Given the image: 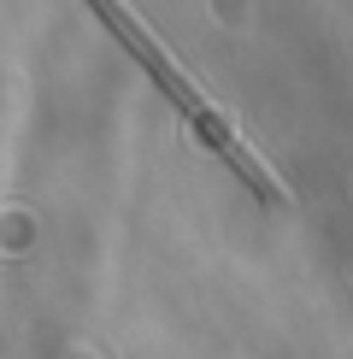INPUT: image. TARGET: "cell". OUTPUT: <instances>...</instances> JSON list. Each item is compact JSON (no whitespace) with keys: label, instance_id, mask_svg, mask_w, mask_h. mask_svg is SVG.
<instances>
[{"label":"cell","instance_id":"obj_1","mask_svg":"<svg viewBox=\"0 0 353 359\" xmlns=\"http://www.w3.org/2000/svg\"><path fill=\"white\" fill-rule=\"evenodd\" d=\"M88 6H95V18H100V24H106L112 36L130 48V59H136V65L147 71V77H153V88H159V95H165L171 107H176V112L188 118V124L200 130V142L212 147V154L224 159V165H235V177H242V183L254 189L259 201H283V189H277L271 177H265V165H259V159L242 147V136H235V130L224 124V118H218L212 107H206V100H200V88H195V83L183 77V71L171 65V59H165V48H159V41L147 36V29H141L136 18H130V12L118 6V0H88Z\"/></svg>","mask_w":353,"mask_h":359}]
</instances>
